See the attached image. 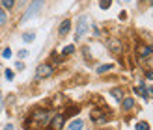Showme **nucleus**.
<instances>
[{"label": "nucleus", "mask_w": 153, "mask_h": 130, "mask_svg": "<svg viewBox=\"0 0 153 130\" xmlns=\"http://www.w3.org/2000/svg\"><path fill=\"white\" fill-rule=\"evenodd\" d=\"M51 112L49 110H36L32 113V121H34V125L36 126H47L51 125Z\"/></svg>", "instance_id": "obj_1"}, {"label": "nucleus", "mask_w": 153, "mask_h": 130, "mask_svg": "<svg viewBox=\"0 0 153 130\" xmlns=\"http://www.w3.org/2000/svg\"><path fill=\"white\" fill-rule=\"evenodd\" d=\"M43 2L45 0H34L32 4H30L28 7H26V11H25V15H22V22H26V21H30L34 17V15H37V11L41 10V6H43Z\"/></svg>", "instance_id": "obj_2"}, {"label": "nucleus", "mask_w": 153, "mask_h": 130, "mask_svg": "<svg viewBox=\"0 0 153 130\" xmlns=\"http://www.w3.org/2000/svg\"><path fill=\"white\" fill-rule=\"evenodd\" d=\"M88 28H90V21H88L86 15H82V17L76 21V35H75V37H76V39H80V37L86 34Z\"/></svg>", "instance_id": "obj_3"}, {"label": "nucleus", "mask_w": 153, "mask_h": 130, "mask_svg": "<svg viewBox=\"0 0 153 130\" xmlns=\"http://www.w3.org/2000/svg\"><path fill=\"white\" fill-rule=\"evenodd\" d=\"M52 74V65L51 63H41V65H37L36 69V76L37 78H47V76Z\"/></svg>", "instance_id": "obj_4"}, {"label": "nucleus", "mask_w": 153, "mask_h": 130, "mask_svg": "<svg viewBox=\"0 0 153 130\" xmlns=\"http://www.w3.org/2000/svg\"><path fill=\"white\" fill-rule=\"evenodd\" d=\"M64 123H65V115H62V113H58V115H54V117L51 119V126H52V130H62Z\"/></svg>", "instance_id": "obj_5"}, {"label": "nucleus", "mask_w": 153, "mask_h": 130, "mask_svg": "<svg viewBox=\"0 0 153 130\" xmlns=\"http://www.w3.org/2000/svg\"><path fill=\"white\" fill-rule=\"evenodd\" d=\"M69 30H71V21H64L62 24H60V28H58V34L64 37V35L69 34Z\"/></svg>", "instance_id": "obj_6"}, {"label": "nucleus", "mask_w": 153, "mask_h": 130, "mask_svg": "<svg viewBox=\"0 0 153 130\" xmlns=\"http://www.w3.org/2000/svg\"><path fill=\"white\" fill-rule=\"evenodd\" d=\"M153 54V48L151 47H140L138 48V56L140 58H146V56H151Z\"/></svg>", "instance_id": "obj_7"}, {"label": "nucleus", "mask_w": 153, "mask_h": 130, "mask_svg": "<svg viewBox=\"0 0 153 130\" xmlns=\"http://www.w3.org/2000/svg\"><path fill=\"white\" fill-rule=\"evenodd\" d=\"M110 95L116 98V101H121V98H123V89H121V87H114L110 91Z\"/></svg>", "instance_id": "obj_8"}, {"label": "nucleus", "mask_w": 153, "mask_h": 130, "mask_svg": "<svg viewBox=\"0 0 153 130\" xmlns=\"http://www.w3.org/2000/svg\"><path fill=\"white\" fill-rule=\"evenodd\" d=\"M67 130H82V121L80 119H75L69 123V126H67Z\"/></svg>", "instance_id": "obj_9"}, {"label": "nucleus", "mask_w": 153, "mask_h": 130, "mask_svg": "<svg viewBox=\"0 0 153 130\" xmlns=\"http://www.w3.org/2000/svg\"><path fill=\"white\" fill-rule=\"evenodd\" d=\"M134 91H136V93H138L140 97H144V98H148V97H149V95H148V89L144 87V84H138V86L134 87Z\"/></svg>", "instance_id": "obj_10"}, {"label": "nucleus", "mask_w": 153, "mask_h": 130, "mask_svg": "<svg viewBox=\"0 0 153 130\" xmlns=\"http://www.w3.org/2000/svg\"><path fill=\"white\" fill-rule=\"evenodd\" d=\"M133 106H134V101H133L131 97H127V98H123V102H121V108H123V110H131Z\"/></svg>", "instance_id": "obj_11"}, {"label": "nucleus", "mask_w": 153, "mask_h": 130, "mask_svg": "<svg viewBox=\"0 0 153 130\" xmlns=\"http://www.w3.org/2000/svg\"><path fill=\"white\" fill-rule=\"evenodd\" d=\"M108 45H110V48H112V52H121V45H120V41H116V39H110L108 41Z\"/></svg>", "instance_id": "obj_12"}, {"label": "nucleus", "mask_w": 153, "mask_h": 130, "mask_svg": "<svg viewBox=\"0 0 153 130\" xmlns=\"http://www.w3.org/2000/svg\"><path fill=\"white\" fill-rule=\"evenodd\" d=\"M112 67H114V65H110V63H106V65H99V67H97V73H99V74H103V73H108Z\"/></svg>", "instance_id": "obj_13"}, {"label": "nucleus", "mask_w": 153, "mask_h": 130, "mask_svg": "<svg viewBox=\"0 0 153 130\" xmlns=\"http://www.w3.org/2000/svg\"><path fill=\"white\" fill-rule=\"evenodd\" d=\"M34 39H36V34H34V32H26V34H22V41L30 43V41H34Z\"/></svg>", "instance_id": "obj_14"}, {"label": "nucleus", "mask_w": 153, "mask_h": 130, "mask_svg": "<svg viewBox=\"0 0 153 130\" xmlns=\"http://www.w3.org/2000/svg\"><path fill=\"white\" fill-rule=\"evenodd\" d=\"M134 128H136V130H149V125L146 123V121H140V123H136Z\"/></svg>", "instance_id": "obj_15"}, {"label": "nucleus", "mask_w": 153, "mask_h": 130, "mask_svg": "<svg viewBox=\"0 0 153 130\" xmlns=\"http://www.w3.org/2000/svg\"><path fill=\"white\" fill-rule=\"evenodd\" d=\"M73 50H75V47H73V45H67V47L62 50V54H64V56H69V54H73Z\"/></svg>", "instance_id": "obj_16"}, {"label": "nucleus", "mask_w": 153, "mask_h": 130, "mask_svg": "<svg viewBox=\"0 0 153 130\" xmlns=\"http://www.w3.org/2000/svg\"><path fill=\"white\" fill-rule=\"evenodd\" d=\"M2 6L6 7V10H11V7L15 6V0H2Z\"/></svg>", "instance_id": "obj_17"}, {"label": "nucleus", "mask_w": 153, "mask_h": 130, "mask_svg": "<svg viewBox=\"0 0 153 130\" xmlns=\"http://www.w3.org/2000/svg\"><path fill=\"white\" fill-rule=\"evenodd\" d=\"M99 4H101V7H103V10H108V7H110V4H112V0H99Z\"/></svg>", "instance_id": "obj_18"}, {"label": "nucleus", "mask_w": 153, "mask_h": 130, "mask_svg": "<svg viewBox=\"0 0 153 130\" xmlns=\"http://www.w3.org/2000/svg\"><path fill=\"white\" fill-rule=\"evenodd\" d=\"M7 21V15H6V11L0 7V24H4V22Z\"/></svg>", "instance_id": "obj_19"}, {"label": "nucleus", "mask_w": 153, "mask_h": 130, "mask_svg": "<svg viewBox=\"0 0 153 130\" xmlns=\"http://www.w3.org/2000/svg\"><path fill=\"white\" fill-rule=\"evenodd\" d=\"M4 76H6L7 80H13V71H11V69H6V71H4Z\"/></svg>", "instance_id": "obj_20"}, {"label": "nucleus", "mask_w": 153, "mask_h": 130, "mask_svg": "<svg viewBox=\"0 0 153 130\" xmlns=\"http://www.w3.org/2000/svg\"><path fill=\"white\" fill-rule=\"evenodd\" d=\"M2 56H4V58H10V56H11V50H10V48H4Z\"/></svg>", "instance_id": "obj_21"}, {"label": "nucleus", "mask_w": 153, "mask_h": 130, "mask_svg": "<svg viewBox=\"0 0 153 130\" xmlns=\"http://www.w3.org/2000/svg\"><path fill=\"white\" fill-rule=\"evenodd\" d=\"M19 56L21 58H26L28 56V50H19Z\"/></svg>", "instance_id": "obj_22"}, {"label": "nucleus", "mask_w": 153, "mask_h": 130, "mask_svg": "<svg viewBox=\"0 0 153 130\" xmlns=\"http://www.w3.org/2000/svg\"><path fill=\"white\" fill-rule=\"evenodd\" d=\"M22 69H25V63H22V62H17V71H22Z\"/></svg>", "instance_id": "obj_23"}, {"label": "nucleus", "mask_w": 153, "mask_h": 130, "mask_svg": "<svg viewBox=\"0 0 153 130\" xmlns=\"http://www.w3.org/2000/svg\"><path fill=\"white\" fill-rule=\"evenodd\" d=\"M4 130H13V125H6V126H4Z\"/></svg>", "instance_id": "obj_24"}, {"label": "nucleus", "mask_w": 153, "mask_h": 130, "mask_svg": "<svg viewBox=\"0 0 153 130\" xmlns=\"http://www.w3.org/2000/svg\"><path fill=\"white\" fill-rule=\"evenodd\" d=\"M148 78H149V80H153V71H149V73H148Z\"/></svg>", "instance_id": "obj_25"}, {"label": "nucleus", "mask_w": 153, "mask_h": 130, "mask_svg": "<svg viewBox=\"0 0 153 130\" xmlns=\"http://www.w3.org/2000/svg\"><path fill=\"white\" fill-rule=\"evenodd\" d=\"M148 95H151V97H153V86H151V87L148 89Z\"/></svg>", "instance_id": "obj_26"}, {"label": "nucleus", "mask_w": 153, "mask_h": 130, "mask_svg": "<svg viewBox=\"0 0 153 130\" xmlns=\"http://www.w3.org/2000/svg\"><path fill=\"white\" fill-rule=\"evenodd\" d=\"M149 2H153V0H149Z\"/></svg>", "instance_id": "obj_27"}]
</instances>
